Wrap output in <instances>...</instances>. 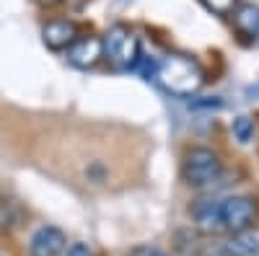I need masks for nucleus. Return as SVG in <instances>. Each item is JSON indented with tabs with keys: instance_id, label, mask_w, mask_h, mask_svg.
<instances>
[{
	"instance_id": "obj_3",
	"label": "nucleus",
	"mask_w": 259,
	"mask_h": 256,
	"mask_svg": "<svg viewBox=\"0 0 259 256\" xmlns=\"http://www.w3.org/2000/svg\"><path fill=\"white\" fill-rule=\"evenodd\" d=\"M101 41H104V55H109V60L117 68H122V70H135L138 68V62L143 57L140 41L124 24L112 26Z\"/></svg>"
},
{
	"instance_id": "obj_8",
	"label": "nucleus",
	"mask_w": 259,
	"mask_h": 256,
	"mask_svg": "<svg viewBox=\"0 0 259 256\" xmlns=\"http://www.w3.org/2000/svg\"><path fill=\"white\" fill-rule=\"evenodd\" d=\"M192 218L197 223V228L205 230V233H221L223 230L221 202L218 199H197L192 204Z\"/></svg>"
},
{
	"instance_id": "obj_6",
	"label": "nucleus",
	"mask_w": 259,
	"mask_h": 256,
	"mask_svg": "<svg viewBox=\"0 0 259 256\" xmlns=\"http://www.w3.org/2000/svg\"><path fill=\"white\" fill-rule=\"evenodd\" d=\"M101 57H104V41L99 36H78L75 44L68 49V62L80 70L94 68Z\"/></svg>"
},
{
	"instance_id": "obj_1",
	"label": "nucleus",
	"mask_w": 259,
	"mask_h": 256,
	"mask_svg": "<svg viewBox=\"0 0 259 256\" xmlns=\"http://www.w3.org/2000/svg\"><path fill=\"white\" fill-rule=\"evenodd\" d=\"M158 80L174 96H194L205 83V70L189 55H168L158 65Z\"/></svg>"
},
{
	"instance_id": "obj_15",
	"label": "nucleus",
	"mask_w": 259,
	"mask_h": 256,
	"mask_svg": "<svg viewBox=\"0 0 259 256\" xmlns=\"http://www.w3.org/2000/svg\"><path fill=\"white\" fill-rule=\"evenodd\" d=\"M145 256H166V253H163V251H148Z\"/></svg>"
},
{
	"instance_id": "obj_12",
	"label": "nucleus",
	"mask_w": 259,
	"mask_h": 256,
	"mask_svg": "<svg viewBox=\"0 0 259 256\" xmlns=\"http://www.w3.org/2000/svg\"><path fill=\"white\" fill-rule=\"evenodd\" d=\"M236 3L239 0H202V6L212 13H218V16H228L236 11Z\"/></svg>"
},
{
	"instance_id": "obj_2",
	"label": "nucleus",
	"mask_w": 259,
	"mask_h": 256,
	"mask_svg": "<svg viewBox=\"0 0 259 256\" xmlns=\"http://www.w3.org/2000/svg\"><path fill=\"white\" fill-rule=\"evenodd\" d=\"M221 171H223V163L218 153L210 150V147H192L182 161V179L192 189H205L215 184L221 179Z\"/></svg>"
},
{
	"instance_id": "obj_13",
	"label": "nucleus",
	"mask_w": 259,
	"mask_h": 256,
	"mask_svg": "<svg viewBox=\"0 0 259 256\" xmlns=\"http://www.w3.org/2000/svg\"><path fill=\"white\" fill-rule=\"evenodd\" d=\"M189 106L192 109H221L223 106V98H194V101H189Z\"/></svg>"
},
{
	"instance_id": "obj_5",
	"label": "nucleus",
	"mask_w": 259,
	"mask_h": 256,
	"mask_svg": "<svg viewBox=\"0 0 259 256\" xmlns=\"http://www.w3.org/2000/svg\"><path fill=\"white\" fill-rule=\"evenodd\" d=\"M68 246L65 233L55 225H41L34 230V236L29 241V256H60Z\"/></svg>"
},
{
	"instance_id": "obj_7",
	"label": "nucleus",
	"mask_w": 259,
	"mask_h": 256,
	"mask_svg": "<svg viewBox=\"0 0 259 256\" xmlns=\"http://www.w3.org/2000/svg\"><path fill=\"white\" fill-rule=\"evenodd\" d=\"M75 39H78V26L73 21H50V24L41 29V41L55 52L70 49L75 44Z\"/></svg>"
},
{
	"instance_id": "obj_11",
	"label": "nucleus",
	"mask_w": 259,
	"mask_h": 256,
	"mask_svg": "<svg viewBox=\"0 0 259 256\" xmlns=\"http://www.w3.org/2000/svg\"><path fill=\"white\" fill-rule=\"evenodd\" d=\"M231 132H233V137L239 140L241 145H249L251 137H254V119L246 117V114L236 117V119L231 122Z\"/></svg>"
},
{
	"instance_id": "obj_9",
	"label": "nucleus",
	"mask_w": 259,
	"mask_h": 256,
	"mask_svg": "<svg viewBox=\"0 0 259 256\" xmlns=\"http://www.w3.org/2000/svg\"><path fill=\"white\" fill-rule=\"evenodd\" d=\"M215 256H259V238L254 233H233L228 241L218 246Z\"/></svg>"
},
{
	"instance_id": "obj_10",
	"label": "nucleus",
	"mask_w": 259,
	"mask_h": 256,
	"mask_svg": "<svg viewBox=\"0 0 259 256\" xmlns=\"http://www.w3.org/2000/svg\"><path fill=\"white\" fill-rule=\"evenodd\" d=\"M233 26L241 36H249V39H256L259 36V6L254 3H241L236 6L233 11Z\"/></svg>"
},
{
	"instance_id": "obj_14",
	"label": "nucleus",
	"mask_w": 259,
	"mask_h": 256,
	"mask_svg": "<svg viewBox=\"0 0 259 256\" xmlns=\"http://www.w3.org/2000/svg\"><path fill=\"white\" fill-rule=\"evenodd\" d=\"M65 256H94V251H91L89 246H85V243H73Z\"/></svg>"
},
{
	"instance_id": "obj_4",
	"label": "nucleus",
	"mask_w": 259,
	"mask_h": 256,
	"mask_svg": "<svg viewBox=\"0 0 259 256\" xmlns=\"http://www.w3.org/2000/svg\"><path fill=\"white\" fill-rule=\"evenodd\" d=\"M259 215V207L251 197H228L221 199V223L228 233H246Z\"/></svg>"
}]
</instances>
